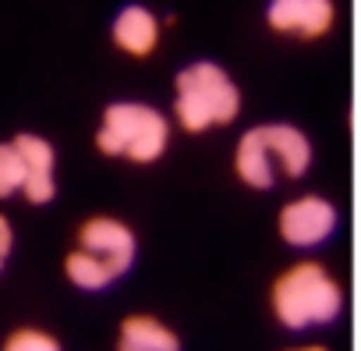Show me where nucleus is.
<instances>
[{
  "label": "nucleus",
  "instance_id": "obj_13",
  "mask_svg": "<svg viewBox=\"0 0 361 351\" xmlns=\"http://www.w3.org/2000/svg\"><path fill=\"white\" fill-rule=\"evenodd\" d=\"M0 351H64V347L43 326H18V330L8 333V340H4V347H0Z\"/></svg>",
  "mask_w": 361,
  "mask_h": 351
},
{
  "label": "nucleus",
  "instance_id": "obj_9",
  "mask_svg": "<svg viewBox=\"0 0 361 351\" xmlns=\"http://www.w3.org/2000/svg\"><path fill=\"white\" fill-rule=\"evenodd\" d=\"M159 36H163V25L156 18L152 8L138 4V0H131V4H121L114 22H110V40L114 47L124 54V57H135V61H145L156 54L159 47Z\"/></svg>",
  "mask_w": 361,
  "mask_h": 351
},
{
  "label": "nucleus",
  "instance_id": "obj_2",
  "mask_svg": "<svg viewBox=\"0 0 361 351\" xmlns=\"http://www.w3.org/2000/svg\"><path fill=\"white\" fill-rule=\"evenodd\" d=\"M347 309L343 284L333 277L329 266L315 259L290 263L276 280L269 284V312L280 326L305 333V330H322L340 323Z\"/></svg>",
  "mask_w": 361,
  "mask_h": 351
},
{
  "label": "nucleus",
  "instance_id": "obj_5",
  "mask_svg": "<svg viewBox=\"0 0 361 351\" xmlns=\"http://www.w3.org/2000/svg\"><path fill=\"white\" fill-rule=\"evenodd\" d=\"M340 231V210L333 199L326 196H294L280 206L276 213V234L283 238V245L298 249V252H312L322 249L326 242H333Z\"/></svg>",
  "mask_w": 361,
  "mask_h": 351
},
{
  "label": "nucleus",
  "instance_id": "obj_4",
  "mask_svg": "<svg viewBox=\"0 0 361 351\" xmlns=\"http://www.w3.org/2000/svg\"><path fill=\"white\" fill-rule=\"evenodd\" d=\"M92 142H96V153H103L110 160H128L135 167H149V163L163 160V153L170 149V121L152 103L114 100V103H106Z\"/></svg>",
  "mask_w": 361,
  "mask_h": 351
},
{
  "label": "nucleus",
  "instance_id": "obj_12",
  "mask_svg": "<svg viewBox=\"0 0 361 351\" xmlns=\"http://www.w3.org/2000/svg\"><path fill=\"white\" fill-rule=\"evenodd\" d=\"M25 189V160L11 142H0V199H15Z\"/></svg>",
  "mask_w": 361,
  "mask_h": 351
},
{
  "label": "nucleus",
  "instance_id": "obj_8",
  "mask_svg": "<svg viewBox=\"0 0 361 351\" xmlns=\"http://www.w3.org/2000/svg\"><path fill=\"white\" fill-rule=\"evenodd\" d=\"M15 145L25 160V203L32 206H47L57 196V149L50 138L36 135V131H22L15 135Z\"/></svg>",
  "mask_w": 361,
  "mask_h": 351
},
{
  "label": "nucleus",
  "instance_id": "obj_14",
  "mask_svg": "<svg viewBox=\"0 0 361 351\" xmlns=\"http://www.w3.org/2000/svg\"><path fill=\"white\" fill-rule=\"evenodd\" d=\"M11 249H15V227H11V220H8L4 213H0V270L8 266Z\"/></svg>",
  "mask_w": 361,
  "mask_h": 351
},
{
  "label": "nucleus",
  "instance_id": "obj_11",
  "mask_svg": "<svg viewBox=\"0 0 361 351\" xmlns=\"http://www.w3.org/2000/svg\"><path fill=\"white\" fill-rule=\"evenodd\" d=\"M64 277H68L78 291H89V295L106 291V287L117 284V273H114L110 266H103L96 256H89L85 249H78V245L64 256Z\"/></svg>",
  "mask_w": 361,
  "mask_h": 351
},
{
  "label": "nucleus",
  "instance_id": "obj_3",
  "mask_svg": "<svg viewBox=\"0 0 361 351\" xmlns=\"http://www.w3.org/2000/svg\"><path fill=\"white\" fill-rule=\"evenodd\" d=\"M173 121L188 135L227 128L241 117V85L209 57L188 61L173 75Z\"/></svg>",
  "mask_w": 361,
  "mask_h": 351
},
{
  "label": "nucleus",
  "instance_id": "obj_1",
  "mask_svg": "<svg viewBox=\"0 0 361 351\" xmlns=\"http://www.w3.org/2000/svg\"><path fill=\"white\" fill-rule=\"evenodd\" d=\"M315 145L305 128L290 121H266L248 128L231 156L234 178L255 192H269L283 182H301L312 170Z\"/></svg>",
  "mask_w": 361,
  "mask_h": 351
},
{
  "label": "nucleus",
  "instance_id": "obj_7",
  "mask_svg": "<svg viewBox=\"0 0 361 351\" xmlns=\"http://www.w3.org/2000/svg\"><path fill=\"white\" fill-rule=\"evenodd\" d=\"M75 245L85 249L89 256H96L103 266H110L121 277L131 273V266L138 263V238L135 231L121 220V217H110V213H96L89 220H82L78 234H75Z\"/></svg>",
  "mask_w": 361,
  "mask_h": 351
},
{
  "label": "nucleus",
  "instance_id": "obj_15",
  "mask_svg": "<svg viewBox=\"0 0 361 351\" xmlns=\"http://www.w3.org/2000/svg\"><path fill=\"white\" fill-rule=\"evenodd\" d=\"M287 351H329V347H322V344H298V347H287Z\"/></svg>",
  "mask_w": 361,
  "mask_h": 351
},
{
  "label": "nucleus",
  "instance_id": "obj_6",
  "mask_svg": "<svg viewBox=\"0 0 361 351\" xmlns=\"http://www.w3.org/2000/svg\"><path fill=\"white\" fill-rule=\"evenodd\" d=\"M262 18L273 36L319 43L336 25V0H266Z\"/></svg>",
  "mask_w": 361,
  "mask_h": 351
},
{
  "label": "nucleus",
  "instance_id": "obj_10",
  "mask_svg": "<svg viewBox=\"0 0 361 351\" xmlns=\"http://www.w3.org/2000/svg\"><path fill=\"white\" fill-rule=\"evenodd\" d=\"M117 351H185L177 330L149 312H131L117 326Z\"/></svg>",
  "mask_w": 361,
  "mask_h": 351
}]
</instances>
